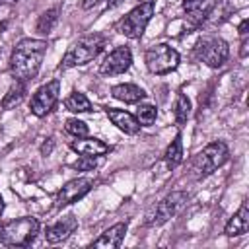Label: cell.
Instances as JSON below:
<instances>
[{"label": "cell", "instance_id": "d6986e66", "mask_svg": "<svg viewBox=\"0 0 249 249\" xmlns=\"http://www.w3.org/2000/svg\"><path fill=\"white\" fill-rule=\"evenodd\" d=\"M163 161H165L167 169H175L177 165H181V161H183V142H181V134H177V136L169 142V146L165 148V152H163Z\"/></svg>", "mask_w": 249, "mask_h": 249}, {"label": "cell", "instance_id": "4316f807", "mask_svg": "<svg viewBox=\"0 0 249 249\" xmlns=\"http://www.w3.org/2000/svg\"><path fill=\"white\" fill-rule=\"evenodd\" d=\"M97 158L99 156H80L74 163H72V167L74 169H78V171H93L95 167H97Z\"/></svg>", "mask_w": 249, "mask_h": 249}, {"label": "cell", "instance_id": "cb8c5ba5", "mask_svg": "<svg viewBox=\"0 0 249 249\" xmlns=\"http://www.w3.org/2000/svg\"><path fill=\"white\" fill-rule=\"evenodd\" d=\"M189 115H191V99L185 93H177L175 105H173V117H175L177 126H183L187 123Z\"/></svg>", "mask_w": 249, "mask_h": 249}, {"label": "cell", "instance_id": "6da1fadb", "mask_svg": "<svg viewBox=\"0 0 249 249\" xmlns=\"http://www.w3.org/2000/svg\"><path fill=\"white\" fill-rule=\"evenodd\" d=\"M47 47L49 45L43 39L25 37V39L18 41L10 54V62H8V68H10V74L14 76V80H19V82L33 80L39 74Z\"/></svg>", "mask_w": 249, "mask_h": 249}, {"label": "cell", "instance_id": "7a4b0ae2", "mask_svg": "<svg viewBox=\"0 0 249 249\" xmlns=\"http://www.w3.org/2000/svg\"><path fill=\"white\" fill-rule=\"evenodd\" d=\"M105 47V37L101 33H89L80 37L76 43H72V47L66 51V54L62 56L60 68L68 70V68H76V66H84L88 62H91Z\"/></svg>", "mask_w": 249, "mask_h": 249}, {"label": "cell", "instance_id": "4fadbf2b", "mask_svg": "<svg viewBox=\"0 0 249 249\" xmlns=\"http://www.w3.org/2000/svg\"><path fill=\"white\" fill-rule=\"evenodd\" d=\"M109 121L119 128L123 130L124 134H138L140 132V123L136 121V117L124 109H117V107H107L105 109Z\"/></svg>", "mask_w": 249, "mask_h": 249}, {"label": "cell", "instance_id": "7402d4cb", "mask_svg": "<svg viewBox=\"0 0 249 249\" xmlns=\"http://www.w3.org/2000/svg\"><path fill=\"white\" fill-rule=\"evenodd\" d=\"M64 107L70 111V113H89L93 107H91V101L82 93V91H72L66 99H64Z\"/></svg>", "mask_w": 249, "mask_h": 249}, {"label": "cell", "instance_id": "277c9868", "mask_svg": "<svg viewBox=\"0 0 249 249\" xmlns=\"http://www.w3.org/2000/svg\"><path fill=\"white\" fill-rule=\"evenodd\" d=\"M230 158V148L224 140H214L206 144L191 161V171L196 179H204L222 167Z\"/></svg>", "mask_w": 249, "mask_h": 249}, {"label": "cell", "instance_id": "3957f363", "mask_svg": "<svg viewBox=\"0 0 249 249\" xmlns=\"http://www.w3.org/2000/svg\"><path fill=\"white\" fill-rule=\"evenodd\" d=\"M39 233V222L33 216H23L6 224H0V245L6 247H29Z\"/></svg>", "mask_w": 249, "mask_h": 249}, {"label": "cell", "instance_id": "d6a6232c", "mask_svg": "<svg viewBox=\"0 0 249 249\" xmlns=\"http://www.w3.org/2000/svg\"><path fill=\"white\" fill-rule=\"evenodd\" d=\"M2 212H4V198H2V195H0V216H2Z\"/></svg>", "mask_w": 249, "mask_h": 249}, {"label": "cell", "instance_id": "2e32d148", "mask_svg": "<svg viewBox=\"0 0 249 249\" xmlns=\"http://www.w3.org/2000/svg\"><path fill=\"white\" fill-rule=\"evenodd\" d=\"M70 148L80 156H103L109 152V144H105L99 138H89V136H80L72 140Z\"/></svg>", "mask_w": 249, "mask_h": 249}, {"label": "cell", "instance_id": "484cf974", "mask_svg": "<svg viewBox=\"0 0 249 249\" xmlns=\"http://www.w3.org/2000/svg\"><path fill=\"white\" fill-rule=\"evenodd\" d=\"M64 130H66L68 134L76 136V138L88 136V124H86L84 121H80V119H68V121L64 123Z\"/></svg>", "mask_w": 249, "mask_h": 249}, {"label": "cell", "instance_id": "836d02e7", "mask_svg": "<svg viewBox=\"0 0 249 249\" xmlns=\"http://www.w3.org/2000/svg\"><path fill=\"white\" fill-rule=\"evenodd\" d=\"M4 2H10V4H14V2H19V0H4Z\"/></svg>", "mask_w": 249, "mask_h": 249}, {"label": "cell", "instance_id": "52a82bcc", "mask_svg": "<svg viewBox=\"0 0 249 249\" xmlns=\"http://www.w3.org/2000/svg\"><path fill=\"white\" fill-rule=\"evenodd\" d=\"M195 54L198 60H202L210 68H220L228 56H230V47L222 37L216 35H202L196 45H195Z\"/></svg>", "mask_w": 249, "mask_h": 249}, {"label": "cell", "instance_id": "f1b7e54d", "mask_svg": "<svg viewBox=\"0 0 249 249\" xmlns=\"http://www.w3.org/2000/svg\"><path fill=\"white\" fill-rule=\"evenodd\" d=\"M247 47H249V37H241V49H239L241 58H245V56H247Z\"/></svg>", "mask_w": 249, "mask_h": 249}, {"label": "cell", "instance_id": "30bf717a", "mask_svg": "<svg viewBox=\"0 0 249 249\" xmlns=\"http://www.w3.org/2000/svg\"><path fill=\"white\" fill-rule=\"evenodd\" d=\"M130 64H132L130 49L128 47H117L99 64V74H103V76H119V74H124L130 68Z\"/></svg>", "mask_w": 249, "mask_h": 249}, {"label": "cell", "instance_id": "9c48e42d", "mask_svg": "<svg viewBox=\"0 0 249 249\" xmlns=\"http://www.w3.org/2000/svg\"><path fill=\"white\" fill-rule=\"evenodd\" d=\"M189 202V195L185 191H173L167 196H163L160 200V204L156 206L154 218H152V226H161L165 222H169L173 216H177Z\"/></svg>", "mask_w": 249, "mask_h": 249}, {"label": "cell", "instance_id": "5b68a950", "mask_svg": "<svg viewBox=\"0 0 249 249\" xmlns=\"http://www.w3.org/2000/svg\"><path fill=\"white\" fill-rule=\"evenodd\" d=\"M154 10H156V4L152 0H146V2H140L136 8H132L124 18L119 19L117 23V31L128 39H140L154 16Z\"/></svg>", "mask_w": 249, "mask_h": 249}, {"label": "cell", "instance_id": "e0dca14e", "mask_svg": "<svg viewBox=\"0 0 249 249\" xmlns=\"http://www.w3.org/2000/svg\"><path fill=\"white\" fill-rule=\"evenodd\" d=\"M231 12H233V6H231L230 0H218V2H214V4L208 6V10H206L204 19H202L200 25H206V27L220 25V23H224L230 18Z\"/></svg>", "mask_w": 249, "mask_h": 249}, {"label": "cell", "instance_id": "7c38bea8", "mask_svg": "<svg viewBox=\"0 0 249 249\" xmlns=\"http://www.w3.org/2000/svg\"><path fill=\"white\" fill-rule=\"evenodd\" d=\"M78 228V218L74 214H66L62 216L58 222L51 224L47 230H45V237L49 243H60L64 239H68Z\"/></svg>", "mask_w": 249, "mask_h": 249}, {"label": "cell", "instance_id": "ffe728a7", "mask_svg": "<svg viewBox=\"0 0 249 249\" xmlns=\"http://www.w3.org/2000/svg\"><path fill=\"white\" fill-rule=\"evenodd\" d=\"M208 6H210V0H183V10L187 12L189 19L195 25H200L202 23Z\"/></svg>", "mask_w": 249, "mask_h": 249}, {"label": "cell", "instance_id": "5bb4252c", "mask_svg": "<svg viewBox=\"0 0 249 249\" xmlns=\"http://www.w3.org/2000/svg\"><path fill=\"white\" fill-rule=\"evenodd\" d=\"M126 228H128L126 222L113 224L111 228H107V230L91 243V247H101V249H117V247H121V243H123V239H124V233H126Z\"/></svg>", "mask_w": 249, "mask_h": 249}, {"label": "cell", "instance_id": "603a6c76", "mask_svg": "<svg viewBox=\"0 0 249 249\" xmlns=\"http://www.w3.org/2000/svg\"><path fill=\"white\" fill-rule=\"evenodd\" d=\"M58 14H60V8H58V6L45 10V12L39 16V19H37V25H35L37 33H41V35H49V33L53 31L54 23L58 21Z\"/></svg>", "mask_w": 249, "mask_h": 249}, {"label": "cell", "instance_id": "ac0fdd59", "mask_svg": "<svg viewBox=\"0 0 249 249\" xmlns=\"http://www.w3.org/2000/svg\"><path fill=\"white\" fill-rule=\"evenodd\" d=\"M111 95L123 103H140L146 97V91L136 84H117L111 88Z\"/></svg>", "mask_w": 249, "mask_h": 249}, {"label": "cell", "instance_id": "83f0119b", "mask_svg": "<svg viewBox=\"0 0 249 249\" xmlns=\"http://www.w3.org/2000/svg\"><path fill=\"white\" fill-rule=\"evenodd\" d=\"M53 146H54V142H53V138H49L47 142H43V146H41V154H43V156H49V154L53 152Z\"/></svg>", "mask_w": 249, "mask_h": 249}, {"label": "cell", "instance_id": "8992f818", "mask_svg": "<svg viewBox=\"0 0 249 249\" xmlns=\"http://www.w3.org/2000/svg\"><path fill=\"white\" fill-rule=\"evenodd\" d=\"M144 62L152 74L163 76V74L173 72L179 66V53L167 43H158L146 49Z\"/></svg>", "mask_w": 249, "mask_h": 249}, {"label": "cell", "instance_id": "d4e9b609", "mask_svg": "<svg viewBox=\"0 0 249 249\" xmlns=\"http://www.w3.org/2000/svg\"><path fill=\"white\" fill-rule=\"evenodd\" d=\"M136 121L140 123V126H150L154 121H156V117H158V109L154 107V105H138V109H136Z\"/></svg>", "mask_w": 249, "mask_h": 249}, {"label": "cell", "instance_id": "44dd1931", "mask_svg": "<svg viewBox=\"0 0 249 249\" xmlns=\"http://www.w3.org/2000/svg\"><path fill=\"white\" fill-rule=\"evenodd\" d=\"M23 97H25V82L16 80V82L10 86V89L6 91V95L2 97L0 107H2V109H14L16 105L21 103Z\"/></svg>", "mask_w": 249, "mask_h": 249}, {"label": "cell", "instance_id": "9a60e30c", "mask_svg": "<svg viewBox=\"0 0 249 249\" xmlns=\"http://www.w3.org/2000/svg\"><path fill=\"white\" fill-rule=\"evenodd\" d=\"M249 230V200H243L237 208V212L228 220L224 233L228 237H235V235H243Z\"/></svg>", "mask_w": 249, "mask_h": 249}, {"label": "cell", "instance_id": "f546056e", "mask_svg": "<svg viewBox=\"0 0 249 249\" xmlns=\"http://www.w3.org/2000/svg\"><path fill=\"white\" fill-rule=\"evenodd\" d=\"M247 27H249V21H247V19H243V21L239 23V27H237V29H239V37H247V33H249V31H247Z\"/></svg>", "mask_w": 249, "mask_h": 249}, {"label": "cell", "instance_id": "ba28073f", "mask_svg": "<svg viewBox=\"0 0 249 249\" xmlns=\"http://www.w3.org/2000/svg\"><path fill=\"white\" fill-rule=\"evenodd\" d=\"M58 95H60V80L54 78L47 84H43L33 95H31V101H29V111L35 115V117H47L54 105L58 103Z\"/></svg>", "mask_w": 249, "mask_h": 249}, {"label": "cell", "instance_id": "8fae6325", "mask_svg": "<svg viewBox=\"0 0 249 249\" xmlns=\"http://www.w3.org/2000/svg\"><path fill=\"white\" fill-rule=\"evenodd\" d=\"M91 179L89 177H76V179H70L68 183H64L58 193H56V206L62 208V206H68L72 202H78L82 196H86L89 191H91Z\"/></svg>", "mask_w": 249, "mask_h": 249}, {"label": "cell", "instance_id": "4dcf8cb0", "mask_svg": "<svg viewBox=\"0 0 249 249\" xmlns=\"http://www.w3.org/2000/svg\"><path fill=\"white\" fill-rule=\"evenodd\" d=\"M99 2H101V0H82V8H84V10H91V8H95Z\"/></svg>", "mask_w": 249, "mask_h": 249}, {"label": "cell", "instance_id": "1f68e13d", "mask_svg": "<svg viewBox=\"0 0 249 249\" xmlns=\"http://www.w3.org/2000/svg\"><path fill=\"white\" fill-rule=\"evenodd\" d=\"M123 2H124V0H105V6L111 10V8H117V6L123 4Z\"/></svg>", "mask_w": 249, "mask_h": 249}]
</instances>
